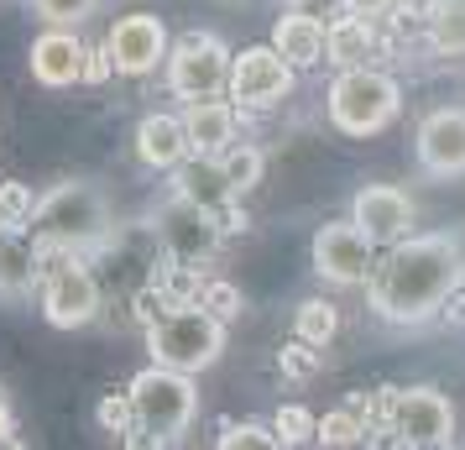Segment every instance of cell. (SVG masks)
I'll return each instance as SVG.
<instances>
[{"label": "cell", "instance_id": "13", "mask_svg": "<svg viewBox=\"0 0 465 450\" xmlns=\"http://www.w3.org/2000/svg\"><path fill=\"white\" fill-rule=\"evenodd\" d=\"M351 220L371 236V246H392L413 231L419 210H413V194L398 189V184H366L351 199Z\"/></svg>", "mask_w": 465, "mask_h": 450}, {"label": "cell", "instance_id": "19", "mask_svg": "<svg viewBox=\"0 0 465 450\" xmlns=\"http://www.w3.org/2000/svg\"><path fill=\"white\" fill-rule=\"evenodd\" d=\"M173 184H178V194H183V199L204 205L210 215H225L235 205V189L225 184L220 163H214V157H199V152H189V157L173 168Z\"/></svg>", "mask_w": 465, "mask_h": 450}, {"label": "cell", "instance_id": "18", "mask_svg": "<svg viewBox=\"0 0 465 450\" xmlns=\"http://www.w3.org/2000/svg\"><path fill=\"white\" fill-rule=\"evenodd\" d=\"M136 157L157 173H173L183 157H189V136H183V115H168V110H152L136 126Z\"/></svg>", "mask_w": 465, "mask_h": 450}, {"label": "cell", "instance_id": "29", "mask_svg": "<svg viewBox=\"0 0 465 450\" xmlns=\"http://www.w3.org/2000/svg\"><path fill=\"white\" fill-rule=\"evenodd\" d=\"M392 398H398V387H371V393H356L351 398V408L361 414L366 435H381V429L392 425Z\"/></svg>", "mask_w": 465, "mask_h": 450}, {"label": "cell", "instance_id": "36", "mask_svg": "<svg viewBox=\"0 0 465 450\" xmlns=\"http://www.w3.org/2000/svg\"><path fill=\"white\" fill-rule=\"evenodd\" d=\"M340 5H345V11H356V16H371V22L392 11V0H340Z\"/></svg>", "mask_w": 465, "mask_h": 450}, {"label": "cell", "instance_id": "14", "mask_svg": "<svg viewBox=\"0 0 465 450\" xmlns=\"http://www.w3.org/2000/svg\"><path fill=\"white\" fill-rule=\"evenodd\" d=\"M413 147H419V168L429 178H460L465 173V110L460 105L429 110L419 136H413Z\"/></svg>", "mask_w": 465, "mask_h": 450}, {"label": "cell", "instance_id": "39", "mask_svg": "<svg viewBox=\"0 0 465 450\" xmlns=\"http://www.w3.org/2000/svg\"><path fill=\"white\" fill-rule=\"evenodd\" d=\"M0 231H11V225H5V220H0Z\"/></svg>", "mask_w": 465, "mask_h": 450}, {"label": "cell", "instance_id": "37", "mask_svg": "<svg viewBox=\"0 0 465 450\" xmlns=\"http://www.w3.org/2000/svg\"><path fill=\"white\" fill-rule=\"evenodd\" d=\"M440 309H444V320L450 325H465V288H450V299H444Z\"/></svg>", "mask_w": 465, "mask_h": 450}, {"label": "cell", "instance_id": "12", "mask_svg": "<svg viewBox=\"0 0 465 450\" xmlns=\"http://www.w3.org/2000/svg\"><path fill=\"white\" fill-rule=\"evenodd\" d=\"M110 64L115 74H126V79H147L152 68L168 64V26L147 16V11H136V16H121V22L110 26Z\"/></svg>", "mask_w": 465, "mask_h": 450}, {"label": "cell", "instance_id": "34", "mask_svg": "<svg viewBox=\"0 0 465 450\" xmlns=\"http://www.w3.org/2000/svg\"><path fill=\"white\" fill-rule=\"evenodd\" d=\"M115 64H110V47H84V68H79V85H105Z\"/></svg>", "mask_w": 465, "mask_h": 450}, {"label": "cell", "instance_id": "26", "mask_svg": "<svg viewBox=\"0 0 465 450\" xmlns=\"http://www.w3.org/2000/svg\"><path fill=\"white\" fill-rule=\"evenodd\" d=\"M193 304H204L214 320H235L241 309H246V299H241V288L225 278H199V288H193Z\"/></svg>", "mask_w": 465, "mask_h": 450}, {"label": "cell", "instance_id": "24", "mask_svg": "<svg viewBox=\"0 0 465 450\" xmlns=\"http://www.w3.org/2000/svg\"><path fill=\"white\" fill-rule=\"evenodd\" d=\"M293 335L309 345H330L340 335V309L330 299H303L293 309Z\"/></svg>", "mask_w": 465, "mask_h": 450}, {"label": "cell", "instance_id": "32", "mask_svg": "<svg viewBox=\"0 0 465 450\" xmlns=\"http://www.w3.org/2000/svg\"><path fill=\"white\" fill-rule=\"evenodd\" d=\"M277 372L282 377H293V383H309V377H319V345H309V341H288L282 351H277Z\"/></svg>", "mask_w": 465, "mask_h": 450}, {"label": "cell", "instance_id": "9", "mask_svg": "<svg viewBox=\"0 0 465 450\" xmlns=\"http://www.w3.org/2000/svg\"><path fill=\"white\" fill-rule=\"evenodd\" d=\"M225 74H231V47L220 43L214 32H189V37L173 43L168 89L178 100H210V95H220Z\"/></svg>", "mask_w": 465, "mask_h": 450}, {"label": "cell", "instance_id": "28", "mask_svg": "<svg viewBox=\"0 0 465 450\" xmlns=\"http://www.w3.org/2000/svg\"><path fill=\"white\" fill-rule=\"evenodd\" d=\"M314 425L319 419L303 404H282L272 419V435H277V445H309L314 440Z\"/></svg>", "mask_w": 465, "mask_h": 450}, {"label": "cell", "instance_id": "5", "mask_svg": "<svg viewBox=\"0 0 465 450\" xmlns=\"http://www.w3.org/2000/svg\"><path fill=\"white\" fill-rule=\"evenodd\" d=\"M152 362L178 372H204L225 356V320H214L204 304H173L157 320H147Z\"/></svg>", "mask_w": 465, "mask_h": 450}, {"label": "cell", "instance_id": "16", "mask_svg": "<svg viewBox=\"0 0 465 450\" xmlns=\"http://www.w3.org/2000/svg\"><path fill=\"white\" fill-rule=\"evenodd\" d=\"M381 53V37H377V22L371 16H356V11H345V16H330L324 22V58L335 68H361L371 64Z\"/></svg>", "mask_w": 465, "mask_h": 450}, {"label": "cell", "instance_id": "6", "mask_svg": "<svg viewBox=\"0 0 465 450\" xmlns=\"http://www.w3.org/2000/svg\"><path fill=\"white\" fill-rule=\"evenodd\" d=\"M293 79L298 68L277 53L272 43L262 47H241V53H231V74H225V95H231L235 110H267L277 105V100H288L293 95Z\"/></svg>", "mask_w": 465, "mask_h": 450}, {"label": "cell", "instance_id": "33", "mask_svg": "<svg viewBox=\"0 0 465 450\" xmlns=\"http://www.w3.org/2000/svg\"><path fill=\"white\" fill-rule=\"evenodd\" d=\"M32 5H37V16L47 26H74L94 11V0H32Z\"/></svg>", "mask_w": 465, "mask_h": 450}, {"label": "cell", "instance_id": "10", "mask_svg": "<svg viewBox=\"0 0 465 450\" xmlns=\"http://www.w3.org/2000/svg\"><path fill=\"white\" fill-rule=\"evenodd\" d=\"M387 429L392 445H455V408L440 387H398Z\"/></svg>", "mask_w": 465, "mask_h": 450}, {"label": "cell", "instance_id": "4", "mask_svg": "<svg viewBox=\"0 0 465 450\" xmlns=\"http://www.w3.org/2000/svg\"><path fill=\"white\" fill-rule=\"evenodd\" d=\"M324 110H330V126L340 136H377L402 115V89L392 74L361 64V68H335L330 79V95H324Z\"/></svg>", "mask_w": 465, "mask_h": 450}, {"label": "cell", "instance_id": "7", "mask_svg": "<svg viewBox=\"0 0 465 450\" xmlns=\"http://www.w3.org/2000/svg\"><path fill=\"white\" fill-rule=\"evenodd\" d=\"M53 267H43V320L53 330H79L100 315V278L68 252H47Z\"/></svg>", "mask_w": 465, "mask_h": 450}, {"label": "cell", "instance_id": "30", "mask_svg": "<svg viewBox=\"0 0 465 450\" xmlns=\"http://www.w3.org/2000/svg\"><path fill=\"white\" fill-rule=\"evenodd\" d=\"M32 210H37V194L26 189V184H16V178H5L0 184V220L11 231H26L32 225Z\"/></svg>", "mask_w": 465, "mask_h": 450}, {"label": "cell", "instance_id": "35", "mask_svg": "<svg viewBox=\"0 0 465 450\" xmlns=\"http://www.w3.org/2000/svg\"><path fill=\"white\" fill-rule=\"evenodd\" d=\"M288 11H303V16H319V22H330L340 11V0H288Z\"/></svg>", "mask_w": 465, "mask_h": 450}, {"label": "cell", "instance_id": "23", "mask_svg": "<svg viewBox=\"0 0 465 450\" xmlns=\"http://www.w3.org/2000/svg\"><path fill=\"white\" fill-rule=\"evenodd\" d=\"M214 163H220V173H225V184H231L235 194H252L256 184H262V173H267V157H262L256 142H231Z\"/></svg>", "mask_w": 465, "mask_h": 450}, {"label": "cell", "instance_id": "21", "mask_svg": "<svg viewBox=\"0 0 465 450\" xmlns=\"http://www.w3.org/2000/svg\"><path fill=\"white\" fill-rule=\"evenodd\" d=\"M272 47L293 68L324 64V22H319V16H303V11H282L277 26H272Z\"/></svg>", "mask_w": 465, "mask_h": 450}, {"label": "cell", "instance_id": "8", "mask_svg": "<svg viewBox=\"0 0 465 450\" xmlns=\"http://www.w3.org/2000/svg\"><path fill=\"white\" fill-rule=\"evenodd\" d=\"M157 241H163V257L189 262V267H204V262L220 252V215H210L204 205H193L183 194H173L168 205L157 210Z\"/></svg>", "mask_w": 465, "mask_h": 450}, {"label": "cell", "instance_id": "25", "mask_svg": "<svg viewBox=\"0 0 465 450\" xmlns=\"http://www.w3.org/2000/svg\"><path fill=\"white\" fill-rule=\"evenodd\" d=\"M361 440H366V425H361V414L351 404L335 408V414H324V419L314 425V445L340 450V445H361Z\"/></svg>", "mask_w": 465, "mask_h": 450}, {"label": "cell", "instance_id": "22", "mask_svg": "<svg viewBox=\"0 0 465 450\" xmlns=\"http://www.w3.org/2000/svg\"><path fill=\"white\" fill-rule=\"evenodd\" d=\"M423 43H429V53H444V58L465 53V0H429Z\"/></svg>", "mask_w": 465, "mask_h": 450}, {"label": "cell", "instance_id": "11", "mask_svg": "<svg viewBox=\"0 0 465 450\" xmlns=\"http://www.w3.org/2000/svg\"><path fill=\"white\" fill-rule=\"evenodd\" d=\"M371 262H377V246H371V236L361 231L356 220H330V225L314 231V267L324 283L361 288L366 273H371Z\"/></svg>", "mask_w": 465, "mask_h": 450}, {"label": "cell", "instance_id": "27", "mask_svg": "<svg viewBox=\"0 0 465 450\" xmlns=\"http://www.w3.org/2000/svg\"><path fill=\"white\" fill-rule=\"evenodd\" d=\"M277 435L272 425H256V419H225L220 425V450H272Z\"/></svg>", "mask_w": 465, "mask_h": 450}, {"label": "cell", "instance_id": "3", "mask_svg": "<svg viewBox=\"0 0 465 450\" xmlns=\"http://www.w3.org/2000/svg\"><path fill=\"white\" fill-rule=\"evenodd\" d=\"M126 393H131V414H136V429H131L126 445H173V440H183V429L199 414L193 372H178V366L163 362L142 366Z\"/></svg>", "mask_w": 465, "mask_h": 450}, {"label": "cell", "instance_id": "15", "mask_svg": "<svg viewBox=\"0 0 465 450\" xmlns=\"http://www.w3.org/2000/svg\"><path fill=\"white\" fill-rule=\"evenodd\" d=\"M79 68H84V43L68 26H47L43 37L32 43V79L37 85L68 89V85H79Z\"/></svg>", "mask_w": 465, "mask_h": 450}, {"label": "cell", "instance_id": "31", "mask_svg": "<svg viewBox=\"0 0 465 450\" xmlns=\"http://www.w3.org/2000/svg\"><path fill=\"white\" fill-rule=\"evenodd\" d=\"M94 419H100V429H105V435L131 440L136 414H131V393H126V387H121V393H105V398H100V408H94Z\"/></svg>", "mask_w": 465, "mask_h": 450}, {"label": "cell", "instance_id": "38", "mask_svg": "<svg viewBox=\"0 0 465 450\" xmlns=\"http://www.w3.org/2000/svg\"><path fill=\"white\" fill-rule=\"evenodd\" d=\"M11 429H16V419H11V404H5V387H0V445H11Z\"/></svg>", "mask_w": 465, "mask_h": 450}, {"label": "cell", "instance_id": "2", "mask_svg": "<svg viewBox=\"0 0 465 450\" xmlns=\"http://www.w3.org/2000/svg\"><path fill=\"white\" fill-rule=\"evenodd\" d=\"M32 246L37 257L47 252H100L115 231V215H110V194L94 178H68L58 189L37 194V210H32Z\"/></svg>", "mask_w": 465, "mask_h": 450}, {"label": "cell", "instance_id": "17", "mask_svg": "<svg viewBox=\"0 0 465 450\" xmlns=\"http://www.w3.org/2000/svg\"><path fill=\"white\" fill-rule=\"evenodd\" d=\"M183 136H189V152L199 157H220V152L235 142V105L231 100H189V115H183Z\"/></svg>", "mask_w": 465, "mask_h": 450}, {"label": "cell", "instance_id": "20", "mask_svg": "<svg viewBox=\"0 0 465 450\" xmlns=\"http://www.w3.org/2000/svg\"><path fill=\"white\" fill-rule=\"evenodd\" d=\"M43 283V262H37V246L22 236V231H0V299H26L32 288Z\"/></svg>", "mask_w": 465, "mask_h": 450}, {"label": "cell", "instance_id": "1", "mask_svg": "<svg viewBox=\"0 0 465 450\" xmlns=\"http://www.w3.org/2000/svg\"><path fill=\"white\" fill-rule=\"evenodd\" d=\"M465 283V246L455 231H429V236H408L387 246V257L371 262L366 273V299L381 320L392 325H419L434 320L450 288Z\"/></svg>", "mask_w": 465, "mask_h": 450}]
</instances>
